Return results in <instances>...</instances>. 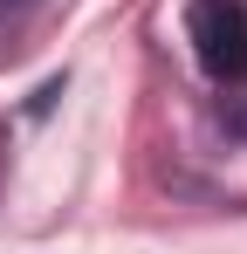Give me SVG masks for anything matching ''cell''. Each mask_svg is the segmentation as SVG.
Returning a JSON list of instances; mask_svg holds the SVG:
<instances>
[{
  "label": "cell",
  "instance_id": "cell-2",
  "mask_svg": "<svg viewBox=\"0 0 247 254\" xmlns=\"http://www.w3.org/2000/svg\"><path fill=\"white\" fill-rule=\"evenodd\" d=\"M227 124H234V130H241V137H247V89H241V96H234V103H227Z\"/></svg>",
  "mask_w": 247,
  "mask_h": 254
},
{
  "label": "cell",
  "instance_id": "cell-1",
  "mask_svg": "<svg viewBox=\"0 0 247 254\" xmlns=\"http://www.w3.org/2000/svg\"><path fill=\"white\" fill-rule=\"evenodd\" d=\"M185 42L213 83H247V7L241 0H192Z\"/></svg>",
  "mask_w": 247,
  "mask_h": 254
}]
</instances>
